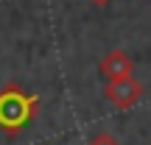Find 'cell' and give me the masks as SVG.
Returning a JSON list of instances; mask_svg holds the SVG:
<instances>
[{
    "label": "cell",
    "instance_id": "6da1fadb",
    "mask_svg": "<svg viewBox=\"0 0 151 145\" xmlns=\"http://www.w3.org/2000/svg\"><path fill=\"white\" fill-rule=\"evenodd\" d=\"M39 114V98L28 95L20 84H6L0 89V129L6 134H20L22 126H28Z\"/></svg>",
    "mask_w": 151,
    "mask_h": 145
},
{
    "label": "cell",
    "instance_id": "7a4b0ae2",
    "mask_svg": "<svg viewBox=\"0 0 151 145\" xmlns=\"http://www.w3.org/2000/svg\"><path fill=\"white\" fill-rule=\"evenodd\" d=\"M106 98H109L118 109H132V106L143 98V84H140L137 78L109 81V84H106Z\"/></svg>",
    "mask_w": 151,
    "mask_h": 145
},
{
    "label": "cell",
    "instance_id": "3957f363",
    "mask_svg": "<svg viewBox=\"0 0 151 145\" xmlns=\"http://www.w3.org/2000/svg\"><path fill=\"white\" fill-rule=\"evenodd\" d=\"M101 73L106 75L109 81H120V78H132V70H134V61L126 50H109L101 59Z\"/></svg>",
    "mask_w": 151,
    "mask_h": 145
},
{
    "label": "cell",
    "instance_id": "277c9868",
    "mask_svg": "<svg viewBox=\"0 0 151 145\" xmlns=\"http://www.w3.org/2000/svg\"><path fill=\"white\" fill-rule=\"evenodd\" d=\"M90 145H120L118 140H115V134H109V131H101V134H95L90 140Z\"/></svg>",
    "mask_w": 151,
    "mask_h": 145
},
{
    "label": "cell",
    "instance_id": "5b68a950",
    "mask_svg": "<svg viewBox=\"0 0 151 145\" xmlns=\"http://www.w3.org/2000/svg\"><path fill=\"white\" fill-rule=\"evenodd\" d=\"M90 3H92V6H98V9H104V6H109L112 0H90Z\"/></svg>",
    "mask_w": 151,
    "mask_h": 145
}]
</instances>
